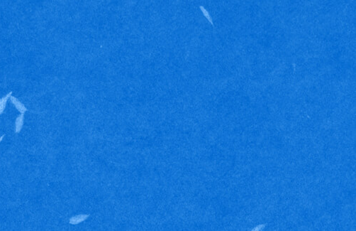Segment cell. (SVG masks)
Wrapping results in <instances>:
<instances>
[{
    "label": "cell",
    "instance_id": "obj_1",
    "mask_svg": "<svg viewBox=\"0 0 356 231\" xmlns=\"http://www.w3.org/2000/svg\"><path fill=\"white\" fill-rule=\"evenodd\" d=\"M9 98L11 103L14 105L15 108L17 109L18 111L20 112L21 114H24L25 112L27 111L28 109L26 108L24 104L20 102L17 98H15V97L12 96V95H11Z\"/></svg>",
    "mask_w": 356,
    "mask_h": 231
},
{
    "label": "cell",
    "instance_id": "obj_2",
    "mask_svg": "<svg viewBox=\"0 0 356 231\" xmlns=\"http://www.w3.org/2000/svg\"><path fill=\"white\" fill-rule=\"evenodd\" d=\"M88 217H89V215H85V214L75 216V217H73L70 219L69 224H72V225H77V224L84 222Z\"/></svg>",
    "mask_w": 356,
    "mask_h": 231
},
{
    "label": "cell",
    "instance_id": "obj_3",
    "mask_svg": "<svg viewBox=\"0 0 356 231\" xmlns=\"http://www.w3.org/2000/svg\"><path fill=\"white\" fill-rule=\"evenodd\" d=\"M24 114H21L16 119L15 121V133L18 134L21 132L24 125Z\"/></svg>",
    "mask_w": 356,
    "mask_h": 231
},
{
    "label": "cell",
    "instance_id": "obj_4",
    "mask_svg": "<svg viewBox=\"0 0 356 231\" xmlns=\"http://www.w3.org/2000/svg\"><path fill=\"white\" fill-rule=\"evenodd\" d=\"M11 94H12V91L9 92L6 96L3 97L0 99V115L4 113L5 108H6V103H7L8 100L10 97H11Z\"/></svg>",
    "mask_w": 356,
    "mask_h": 231
},
{
    "label": "cell",
    "instance_id": "obj_5",
    "mask_svg": "<svg viewBox=\"0 0 356 231\" xmlns=\"http://www.w3.org/2000/svg\"><path fill=\"white\" fill-rule=\"evenodd\" d=\"M262 227H257L256 229H254L253 231H261Z\"/></svg>",
    "mask_w": 356,
    "mask_h": 231
},
{
    "label": "cell",
    "instance_id": "obj_6",
    "mask_svg": "<svg viewBox=\"0 0 356 231\" xmlns=\"http://www.w3.org/2000/svg\"><path fill=\"white\" fill-rule=\"evenodd\" d=\"M5 135H3L2 136L0 137V143L2 141L3 138H4Z\"/></svg>",
    "mask_w": 356,
    "mask_h": 231
}]
</instances>
